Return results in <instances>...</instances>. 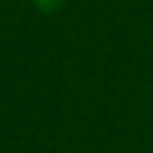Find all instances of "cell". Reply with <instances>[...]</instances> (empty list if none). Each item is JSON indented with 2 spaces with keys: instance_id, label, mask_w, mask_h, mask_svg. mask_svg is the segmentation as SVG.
Masks as SVG:
<instances>
[{
  "instance_id": "1",
  "label": "cell",
  "mask_w": 153,
  "mask_h": 153,
  "mask_svg": "<svg viewBox=\"0 0 153 153\" xmlns=\"http://www.w3.org/2000/svg\"><path fill=\"white\" fill-rule=\"evenodd\" d=\"M33 2H36V7L43 10V12H53V10H57V7L65 5V0H33Z\"/></svg>"
}]
</instances>
